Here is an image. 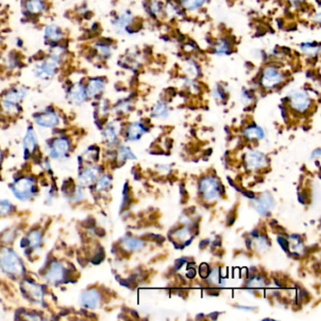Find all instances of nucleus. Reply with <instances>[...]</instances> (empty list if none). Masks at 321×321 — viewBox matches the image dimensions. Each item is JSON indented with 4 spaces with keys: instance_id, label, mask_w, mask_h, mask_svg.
<instances>
[{
    "instance_id": "41",
    "label": "nucleus",
    "mask_w": 321,
    "mask_h": 321,
    "mask_svg": "<svg viewBox=\"0 0 321 321\" xmlns=\"http://www.w3.org/2000/svg\"><path fill=\"white\" fill-rule=\"evenodd\" d=\"M303 1L304 0H290V2L293 5H300L303 3Z\"/></svg>"
},
{
    "instance_id": "31",
    "label": "nucleus",
    "mask_w": 321,
    "mask_h": 321,
    "mask_svg": "<svg viewBox=\"0 0 321 321\" xmlns=\"http://www.w3.org/2000/svg\"><path fill=\"white\" fill-rule=\"evenodd\" d=\"M29 241H30L31 247H33V248L38 247L41 244V241H42V234H41V232H39V231L32 232L30 236H29Z\"/></svg>"
},
{
    "instance_id": "1",
    "label": "nucleus",
    "mask_w": 321,
    "mask_h": 321,
    "mask_svg": "<svg viewBox=\"0 0 321 321\" xmlns=\"http://www.w3.org/2000/svg\"><path fill=\"white\" fill-rule=\"evenodd\" d=\"M53 48V52H51L44 60L34 67L33 73L36 79L49 80L53 79L59 72L64 61L65 52L62 50L61 44L54 46Z\"/></svg>"
},
{
    "instance_id": "33",
    "label": "nucleus",
    "mask_w": 321,
    "mask_h": 321,
    "mask_svg": "<svg viewBox=\"0 0 321 321\" xmlns=\"http://www.w3.org/2000/svg\"><path fill=\"white\" fill-rule=\"evenodd\" d=\"M109 185H110V179L108 176H104L99 180L98 185H97V188H98V190H103L105 188H108Z\"/></svg>"
},
{
    "instance_id": "22",
    "label": "nucleus",
    "mask_w": 321,
    "mask_h": 321,
    "mask_svg": "<svg viewBox=\"0 0 321 321\" xmlns=\"http://www.w3.org/2000/svg\"><path fill=\"white\" fill-rule=\"evenodd\" d=\"M301 49L308 57H316L320 52V45L316 43H304L301 45Z\"/></svg>"
},
{
    "instance_id": "29",
    "label": "nucleus",
    "mask_w": 321,
    "mask_h": 321,
    "mask_svg": "<svg viewBox=\"0 0 321 321\" xmlns=\"http://www.w3.org/2000/svg\"><path fill=\"white\" fill-rule=\"evenodd\" d=\"M124 246L130 251H138L144 246V243L136 238H126L124 240Z\"/></svg>"
},
{
    "instance_id": "24",
    "label": "nucleus",
    "mask_w": 321,
    "mask_h": 321,
    "mask_svg": "<svg viewBox=\"0 0 321 321\" xmlns=\"http://www.w3.org/2000/svg\"><path fill=\"white\" fill-rule=\"evenodd\" d=\"M153 116L158 119H166L169 116V109L166 104L158 102L153 109Z\"/></svg>"
},
{
    "instance_id": "13",
    "label": "nucleus",
    "mask_w": 321,
    "mask_h": 321,
    "mask_svg": "<svg viewBox=\"0 0 321 321\" xmlns=\"http://www.w3.org/2000/svg\"><path fill=\"white\" fill-rule=\"evenodd\" d=\"M33 183L30 179H21L14 185V194L20 200L31 198Z\"/></svg>"
},
{
    "instance_id": "16",
    "label": "nucleus",
    "mask_w": 321,
    "mask_h": 321,
    "mask_svg": "<svg viewBox=\"0 0 321 321\" xmlns=\"http://www.w3.org/2000/svg\"><path fill=\"white\" fill-rule=\"evenodd\" d=\"M69 150V142L66 139H58L53 142L51 148V156L53 158H61Z\"/></svg>"
},
{
    "instance_id": "21",
    "label": "nucleus",
    "mask_w": 321,
    "mask_h": 321,
    "mask_svg": "<svg viewBox=\"0 0 321 321\" xmlns=\"http://www.w3.org/2000/svg\"><path fill=\"white\" fill-rule=\"evenodd\" d=\"M255 209L258 212L262 215H265L273 206V200L270 199V197L268 195H265L264 197L261 198L260 200H258L255 203Z\"/></svg>"
},
{
    "instance_id": "32",
    "label": "nucleus",
    "mask_w": 321,
    "mask_h": 321,
    "mask_svg": "<svg viewBox=\"0 0 321 321\" xmlns=\"http://www.w3.org/2000/svg\"><path fill=\"white\" fill-rule=\"evenodd\" d=\"M29 293L31 296L34 298L35 300H41L43 297V291L40 286L35 285H29Z\"/></svg>"
},
{
    "instance_id": "36",
    "label": "nucleus",
    "mask_w": 321,
    "mask_h": 321,
    "mask_svg": "<svg viewBox=\"0 0 321 321\" xmlns=\"http://www.w3.org/2000/svg\"><path fill=\"white\" fill-rule=\"evenodd\" d=\"M209 281L214 285H217L219 282V273L218 269H214L211 274L209 275Z\"/></svg>"
},
{
    "instance_id": "2",
    "label": "nucleus",
    "mask_w": 321,
    "mask_h": 321,
    "mask_svg": "<svg viewBox=\"0 0 321 321\" xmlns=\"http://www.w3.org/2000/svg\"><path fill=\"white\" fill-rule=\"evenodd\" d=\"M29 90L24 86H15L6 91L2 98L1 107L8 114H17L20 110V104L28 95Z\"/></svg>"
},
{
    "instance_id": "38",
    "label": "nucleus",
    "mask_w": 321,
    "mask_h": 321,
    "mask_svg": "<svg viewBox=\"0 0 321 321\" xmlns=\"http://www.w3.org/2000/svg\"><path fill=\"white\" fill-rule=\"evenodd\" d=\"M200 274L203 278H206L208 276V266L206 264H203L200 267Z\"/></svg>"
},
{
    "instance_id": "7",
    "label": "nucleus",
    "mask_w": 321,
    "mask_h": 321,
    "mask_svg": "<svg viewBox=\"0 0 321 321\" xmlns=\"http://www.w3.org/2000/svg\"><path fill=\"white\" fill-rule=\"evenodd\" d=\"M67 98L71 103L78 106L86 103L89 98L86 92L85 82L78 81L69 86L67 90Z\"/></svg>"
},
{
    "instance_id": "20",
    "label": "nucleus",
    "mask_w": 321,
    "mask_h": 321,
    "mask_svg": "<svg viewBox=\"0 0 321 321\" xmlns=\"http://www.w3.org/2000/svg\"><path fill=\"white\" fill-rule=\"evenodd\" d=\"M94 50H95V53L102 59H109L112 53L111 45L104 41H98L94 44Z\"/></svg>"
},
{
    "instance_id": "23",
    "label": "nucleus",
    "mask_w": 321,
    "mask_h": 321,
    "mask_svg": "<svg viewBox=\"0 0 321 321\" xmlns=\"http://www.w3.org/2000/svg\"><path fill=\"white\" fill-rule=\"evenodd\" d=\"M232 52V44L226 39H221L215 46V53L218 56H226Z\"/></svg>"
},
{
    "instance_id": "19",
    "label": "nucleus",
    "mask_w": 321,
    "mask_h": 321,
    "mask_svg": "<svg viewBox=\"0 0 321 321\" xmlns=\"http://www.w3.org/2000/svg\"><path fill=\"white\" fill-rule=\"evenodd\" d=\"M98 175L99 171L96 168H90L82 172V175L79 177V183L82 186H90L96 180Z\"/></svg>"
},
{
    "instance_id": "4",
    "label": "nucleus",
    "mask_w": 321,
    "mask_h": 321,
    "mask_svg": "<svg viewBox=\"0 0 321 321\" xmlns=\"http://www.w3.org/2000/svg\"><path fill=\"white\" fill-rule=\"evenodd\" d=\"M285 81V75L278 68L267 66L264 69L261 76V86L266 90H273L282 85Z\"/></svg>"
},
{
    "instance_id": "9",
    "label": "nucleus",
    "mask_w": 321,
    "mask_h": 321,
    "mask_svg": "<svg viewBox=\"0 0 321 321\" xmlns=\"http://www.w3.org/2000/svg\"><path fill=\"white\" fill-rule=\"evenodd\" d=\"M43 38L46 43L50 44L52 47H54L61 44L64 41L65 32L58 24H47L43 30Z\"/></svg>"
},
{
    "instance_id": "30",
    "label": "nucleus",
    "mask_w": 321,
    "mask_h": 321,
    "mask_svg": "<svg viewBox=\"0 0 321 321\" xmlns=\"http://www.w3.org/2000/svg\"><path fill=\"white\" fill-rule=\"evenodd\" d=\"M105 138L109 141V142H114L117 139V136H118V130H117V127L115 126V124H111L109 125L108 128L105 129Z\"/></svg>"
},
{
    "instance_id": "34",
    "label": "nucleus",
    "mask_w": 321,
    "mask_h": 321,
    "mask_svg": "<svg viewBox=\"0 0 321 321\" xmlns=\"http://www.w3.org/2000/svg\"><path fill=\"white\" fill-rule=\"evenodd\" d=\"M11 205L8 202L0 203V215H7L11 211Z\"/></svg>"
},
{
    "instance_id": "40",
    "label": "nucleus",
    "mask_w": 321,
    "mask_h": 321,
    "mask_svg": "<svg viewBox=\"0 0 321 321\" xmlns=\"http://www.w3.org/2000/svg\"><path fill=\"white\" fill-rule=\"evenodd\" d=\"M151 11L154 12V14H158L160 12V6L158 3H154L151 6Z\"/></svg>"
},
{
    "instance_id": "14",
    "label": "nucleus",
    "mask_w": 321,
    "mask_h": 321,
    "mask_svg": "<svg viewBox=\"0 0 321 321\" xmlns=\"http://www.w3.org/2000/svg\"><path fill=\"white\" fill-rule=\"evenodd\" d=\"M247 165L252 170L262 169L267 165V158L260 152H251L247 156Z\"/></svg>"
},
{
    "instance_id": "10",
    "label": "nucleus",
    "mask_w": 321,
    "mask_h": 321,
    "mask_svg": "<svg viewBox=\"0 0 321 321\" xmlns=\"http://www.w3.org/2000/svg\"><path fill=\"white\" fill-rule=\"evenodd\" d=\"M35 122L41 128H56L61 122V117L54 109H48L35 116Z\"/></svg>"
},
{
    "instance_id": "25",
    "label": "nucleus",
    "mask_w": 321,
    "mask_h": 321,
    "mask_svg": "<svg viewBox=\"0 0 321 321\" xmlns=\"http://www.w3.org/2000/svg\"><path fill=\"white\" fill-rule=\"evenodd\" d=\"M24 147L30 150V151H33L35 146L37 144V137L36 134L34 132V130L32 128H30L28 130V132L26 134V137L24 139Z\"/></svg>"
},
{
    "instance_id": "26",
    "label": "nucleus",
    "mask_w": 321,
    "mask_h": 321,
    "mask_svg": "<svg viewBox=\"0 0 321 321\" xmlns=\"http://www.w3.org/2000/svg\"><path fill=\"white\" fill-rule=\"evenodd\" d=\"M206 0H181V5L185 10L190 12L196 11L204 6Z\"/></svg>"
},
{
    "instance_id": "18",
    "label": "nucleus",
    "mask_w": 321,
    "mask_h": 321,
    "mask_svg": "<svg viewBox=\"0 0 321 321\" xmlns=\"http://www.w3.org/2000/svg\"><path fill=\"white\" fill-rule=\"evenodd\" d=\"M144 133H145V128L140 122H134L128 127V138L132 141H136L140 139Z\"/></svg>"
},
{
    "instance_id": "8",
    "label": "nucleus",
    "mask_w": 321,
    "mask_h": 321,
    "mask_svg": "<svg viewBox=\"0 0 321 321\" xmlns=\"http://www.w3.org/2000/svg\"><path fill=\"white\" fill-rule=\"evenodd\" d=\"M84 82L86 92L89 99H96L101 96L107 88V80L101 77L91 78Z\"/></svg>"
},
{
    "instance_id": "39",
    "label": "nucleus",
    "mask_w": 321,
    "mask_h": 321,
    "mask_svg": "<svg viewBox=\"0 0 321 321\" xmlns=\"http://www.w3.org/2000/svg\"><path fill=\"white\" fill-rule=\"evenodd\" d=\"M121 156L124 158H133L134 155L128 148H124L121 152Z\"/></svg>"
},
{
    "instance_id": "6",
    "label": "nucleus",
    "mask_w": 321,
    "mask_h": 321,
    "mask_svg": "<svg viewBox=\"0 0 321 321\" xmlns=\"http://www.w3.org/2000/svg\"><path fill=\"white\" fill-rule=\"evenodd\" d=\"M289 101H290L291 108L300 113L307 111L312 106L311 97L306 91H304L298 90V91H291Z\"/></svg>"
},
{
    "instance_id": "15",
    "label": "nucleus",
    "mask_w": 321,
    "mask_h": 321,
    "mask_svg": "<svg viewBox=\"0 0 321 321\" xmlns=\"http://www.w3.org/2000/svg\"><path fill=\"white\" fill-rule=\"evenodd\" d=\"M133 20V15L130 12H124L116 17L115 20L113 21V26L115 27L117 31H128V32Z\"/></svg>"
},
{
    "instance_id": "5",
    "label": "nucleus",
    "mask_w": 321,
    "mask_h": 321,
    "mask_svg": "<svg viewBox=\"0 0 321 321\" xmlns=\"http://www.w3.org/2000/svg\"><path fill=\"white\" fill-rule=\"evenodd\" d=\"M22 8L24 15L31 18H39L49 11L48 0H23Z\"/></svg>"
},
{
    "instance_id": "37",
    "label": "nucleus",
    "mask_w": 321,
    "mask_h": 321,
    "mask_svg": "<svg viewBox=\"0 0 321 321\" xmlns=\"http://www.w3.org/2000/svg\"><path fill=\"white\" fill-rule=\"evenodd\" d=\"M176 235H177V236H178L180 239H188L189 236H190L188 228H185V229H182V230L177 232Z\"/></svg>"
},
{
    "instance_id": "12",
    "label": "nucleus",
    "mask_w": 321,
    "mask_h": 321,
    "mask_svg": "<svg viewBox=\"0 0 321 321\" xmlns=\"http://www.w3.org/2000/svg\"><path fill=\"white\" fill-rule=\"evenodd\" d=\"M80 303L86 308L96 309V308L99 307L100 303H101L100 293L97 290H94V289L85 291L81 295Z\"/></svg>"
},
{
    "instance_id": "35",
    "label": "nucleus",
    "mask_w": 321,
    "mask_h": 321,
    "mask_svg": "<svg viewBox=\"0 0 321 321\" xmlns=\"http://www.w3.org/2000/svg\"><path fill=\"white\" fill-rule=\"evenodd\" d=\"M214 96L216 97L218 100H224L225 99V90L223 89V87L217 86L215 91H214Z\"/></svg>"
},
{
    "instance_id": "28",
    "label": "nucleus",
    "mask_w": 321,
    "mask_h": 321,
    "mask_svg": "<svg viewBox=\"0 0 321 321\" xmlns=\"http://www.w3.org/2000/svg\"><path fill=\"white\" fill-rule=\"evenodd\" d=\"M6 61L8 68H10V70H15L16 68H19L21 64V59L19 57L18 53L16 52H11L8 56Z\"/></svg>"
},
{
    "instance_id": "27",
    "label": "nucleus",
    "mask_w": 321,
    "mask_h": 321,
    "mask_svg": "<svg viewBox=\"0 0 321 321\" xmlns=\"http://www.w3.org/2000/svg\"><path fill=\"white\" fill-rule=\"evenodd\" d=\"M245 136L250 139H261L264 138L265 133L262 128L254 126L246 129Z\"/></svg>"
},
{
    "instance_id": "17",
    "label": "nucleus",
    "mask_w": 321,
    "mask_h": 321,
    "mask_svg": "<svg viewBox=\"0 0 321 321\" xmlns=\"http://www.w3.org/2000/svg\"><path fill=\"white\" fill-rule=\"evenodd\" d=\"M63 267L60 263H53L50 267L48 273L46 274V278L49 283L51 284H57L61 279L63 278Z\"/></svg>"
},
{
    "instance_id": "42",
    "label": "nucleus",
    "mask_w": 321,
    "mask_h": 321,
    "mask_svg": "<svg viewBox=\"0 0 321 321\" xmlns=\"http://www.w3.org/2000/svg\"><path fill=\"white\" fill-rule=\"evenodd\" d=\"M0 158H1V155H0Z\"/></svg>"
},
{
    "instance_id": "3",
    "label": "nucleus",
    "mask_w": 321,
    "mask_h": 321,
    "mask_svg": "<svg viewBox=\"0 0 321 321\" xmlns=\"http://www.w3.org/2000/svg\"><path fill=\"white\" fill-rule=\"evenodd\" d=\"M0 267L5 273L15 276L23 271V265L18 256L10 250H4L0 255Z\"/></svg>"
},
{
    "instance_id": "11",
    "label": "nucleus",
    "mask_w": 321,
    "mask_h": 321,
    "mask_svg": "<svg viewBox=\"0 0 321 321\" xmlns=\"http://www.w3.org/2000/svg\"><path fill=\"white\" fill-rule=\"evenodd\" d=\"M201 192L207 202L218 200L219 189L217 181L212 178H205L201 182Z\"/></svg>"
}]
</instances>
